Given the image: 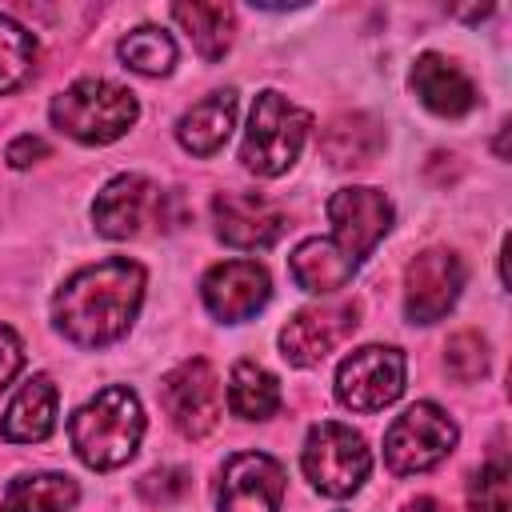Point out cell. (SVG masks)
Segmentation results:
<instances>
[{
	"instance_id": "1",
	"label": "cell",
	"mask_w": 512,
	"mask_h": 512,
	"mask_svg": "<svg viewBox=\"0 0 512 512\" xmlns=\"http://www.w3.org/2000/svg\"><path fill=\"white\" fill-rule=\"evenodd\" d=\"M144 300V268L128 256L88 264L64 280L52 300L56 328L80 348H104L128 332Z\"/></svg>"
},
{
	"instance_id": "2",
	"label": "cell",
	"mask_w": 512,
	"mask_h": 512,
	"mask_svg": "<svg viewBox=\"0 0 512 512\" xmlns=\"http://www.w3.org/2000/svg\"><path fill=\"white\" fill-rule=\"evenodd\" d=\"M72 448L88 468H120L132 460L140 436H144V412L132 388L108 384L100 388L68 424Z\"/></svg>"
},
{
	"instance_id": "3",
	"label": "cell",
	"mask_w": 512,
	"mask_h": 512,
	"mask_svg": "<svg viewBox=\"0 0 512 512\" xmlns=\"http://www.w3.org/2000/svg\"><path fill=\"white\" fill-rule=\"evenodd\" d=\"M52 124L80 144H108L136 124V96L112 80L84 76L52 100Z\"/></svg>"
},
{
	"instance_id": "4",
	"label": "cell",
	"mask_w": 512,
	"mask_h": 512,
	"mask_svg": "<svg viewBox=\"0 0 512 512\" xmlns=\"http://www.w3.org/2000/svg\"><path fill=\"white\" fill-rule=\"evenodd\" d=\"M312 128V116L304 108H296L288 96L280 92H260L248 116V132L240 144V160L248 172L256 176H280L296 164L304 136Z\"/></svg>"
},
{
	"instance_id": "5",
	"label": "cell",
	"mask_w": 512,
	"mask_h": 512,
	"mask_svg": "<svg viewBox=\"0 0 512 512\" xmlns=\"http://www.w3.org/2000/svg\"><path fill=\"white\" fill-rule=\"evenodd\" d=\"M300 464L316 492L352 496L368 480L372 456H368V444L360 432H352L348 424H336V420H320V424H312V432L304 440Z\"/></svg>"
},
{
	"instance_id": "6",
	"label": "cell",
	"mask_w": 512,
	"mask_h": 512,
	"mask_svg": "<svg viewBox=\"0 0 512 512\" xmlns=\"http://www.w3.org/2000/svg\"><path fill=\"white\" fill-rule=\"evenodd\" d=\"M456 448V424L444 408L420 400L412 404L404 416L392 420V428L384 432V460L396 476H412V472H428L436 468L448 452Z\"/></svg>"
},
{
	"instance_id": "7",
	"label": "cell",
	"mask_w": 512,
	"mask_h": 512,
	"mask_svg": "<svg viewBox=\"0 0 512 512\" xmlns=\"http://www.w3.org/2000/svg\"><path fill=\"white\" fill-rule=\"evenodd\" d=\"M404 392V352L368 344L340 360L336 368V400L352 412H380Z\"/></svg>"
},
{
	"instance_id": "8",
	"label": "cell",
	"mask_w": 512,
	"mask_h": 512,
	"mask_svg": "<svg viewBox=\"0 0 512 512\" xmlns=\"http://www.w3.org/2000/svg\"><path fill=\"white\" fill-rule=\"evenodd\" d=\"M160 400H164V412L168 420L188 436V440H200L216 428L220 420V380L212 372L208 360L192 356L184 360L180 368H172L160 384Z\"/></svg>"
},
{
	"instance_id": "9",
	"label": "cell",
	"mask_w": 512,
	"mask_h": 512,
	"mask_svg": "<svg viewBox=\"0 0 512 512\" xmlns=\"http://www.w3.org/2000/svg\"><path fill=\"white\" fill-rule=\"evenodd\" d=\"M360 308L356 300H332V304H316V308H300L284 328H280V352L288 364L296 368H312L320 364L336 344H344L356 332Z\"/></svg>"
},
{
	"instance_id": "10",
	"label": "cell",
	"mask_w": 512,
	"mask_h": 512,
	"mask_svg": "<svg viewBox=\"0 0 512 512\" xmlns=\"http://www.w3.org/2000/svg\"><path fill=\"white\" fill-rule=\"evenodd\" d=\"M328 220L332 244L360 264L392 228V204L376 188H340L328 200Z\"/></svg>"
},
{
	"instance_id": "11",
	"label": "cell",
	"mask_w": 512,
	"mask_h": 512,
	"mask_svg": "<svg viewBox=\"0 0 512 512\" xmlns=\"http://www.w3.org/2000/svg\"><path fill=\"white\" fill-rule=\"evenodd\" d=\"M464 288V264L448 248L420 252L404 272V308L412 324H436Z\"/></svg>"
},
{
	"instance_id": "12",
	"label": "cell",
	"mask_w": 512,
	"mask_h": 512,
	"mask_svg": "<svg viewBox=\"0 0 512 512\" xmlns=\"http://www.w3.org/2000/svg\"><path fill=\"white\" fill-rule=\"evenodd\" d=\"M284 468L268 452H236L216 488L220 512H280L284 500Z\"/></svg>"
},
{
	"instance_id": "13",
	"label": "cell",
	"mask_w": 512,
	"mask_h": 512,
	"mask_svg": "<svg viewBox=\"0 0 512 512\" xmlns=\"http://www.w3.org/2000/svg\"><path fill=\"white\" fill-rule=\"evenodd\" d=\"M92 220H96V232L108 236V240L140 236V228L148 220H164V192L148 176H136V172L116 176L96 196Z\"/></svg>"
},
{
	"instance_id": "14",
	"label": "cell",
	"mask_w": 512,
	"mask_h": 512,
	"mask_svg": "<svg viewBox=\"0 0 512 512\" xmlns=\"http://www.w3.org/2000/svg\"><path fill=\"white\" fill-rule=\"evenodd\" d=\"M212 224L216 236L232 248H268L284 236L288 216L260 192H220L212 200Z\"/></svg>"
},
{
	"instance_id": "15",
	"label": "cell",
	"mask_w": 512,
	"mask_h": 512,
	"mask_svg": "<svg viewBox=\"0 0 512 512\" xmlns=\"http://www.w3.org/2000/svg\"><path fill=\"white\" fill-rule=\"evenodd\" d=\"M200 292H204V304L216 320L240 324V320L256 316L268 304L272 280L256 260H224V264L208 268Z\"/></svg>"
},
{
	"instance_id": "16",
	"label": "cell",
	"mask_w": 512,
	"mask_h": 512,
	"mask_svg": "<svg viewBox=\"0 0 512 512\" xmlns=\"http://www.w3.org/2000/svg\"><path fill=\"white\" fill-rule=\"evenodd\" d=\"M408 84H412V92L420 96V104H424L428 112H436V116H452V120H456V116H468V112L476 108V88H472V80H468L452 60H444V56H436V52L416 56Z\"/></svg>"
},
{
	"instance_id": "17",
	"label": "cell",
	"mask_w": 512,
	"mask_h": 512,
	"mask_svg": "<svg viewBox=\"0 0 512 512\" xmlns=\"http://www.w3.org/2000/svg\"><path fill=\"white\" fill-rule=\"evenodd\" d=\"M56 428V384L48 376H32L8 404L0 420V436L12 444H36Z\"/></svg>"
},
{
	"instance_id": "18",
	"label": "cell",
	"mask_w": 512,
	"mask_h": 512,
	"mask_svg": "<svg viewBox=\"0 0 512 512\" xmlns=\"http://www.w3.org/2000/svg\"><path fill=\"white\" fill-rule=\"evenodd\" d=\"M232 124H236V92H212V96H204L200 104H192L180 116L176 140L192 156H212L216 148H224Z\"/></svg>"
},
{
	"instance_id": "19",
	"label": "cell",
	"mask_w": 512,
	"mask_h": 512,
	"mask_svg": "<svg viewBox=\"0 0 512 512\" xmlns=\"http://www.w3.org/2000/svg\"><path fill=\"white\" fill-rule=\"evenodd\" d=\"M384 148V128L380 120L364 116V112H344L336 116L324 136H320V152L336 164V168H364L376 160V152Z\"/></svg>"
},
{
	"instance_id": "20",
	"label": "cell",
	"mask_w": 512,
	"mask_h": 512,
	"mask_svg": "<svg viewBox=\"0 0 512 512\" xmlns=\"http://www.w3.org/2000/svg\"><path fill=\"white\" fill-rule=\"evenodd\" d=\"M288 272L304 292H336L352 280L356 260L344 256L332 240H304L292 256H288Z\"/></svg>"
},
{
	"instance_id": "21",
	"label": "cell",
	"mask_w": 512,
	"mask_h": 512,
	"mask_svg": "<svg viewBox=\"0 0 512 512\" xmlns=\"http://www.w3.org/2000/svg\"><path fill=\"white\" fill-rule=\"evenodd\" d=\"M80 488L64 472H36V476H16L4 488L0 512H72Z\"/></svg>"
},
{
	"instance_id": "22",
	"label": "cell",
	"mask_w": 512,
	"mask_h": 512,
	"mask_svg": "<svg viewBox=\"0 0 512 512\" xmlns=\"http://www.w3.org/2000/svg\"><path fill=\"white\" fill-rule=\"evenodd\" d=\"M172 20L188 32V40L196 44V52L212 64L232 48V32H236V12L228 4H172Z\"/></svg>"
},
{
	"instance_id": "23",
	"label": "cell",
	"mask_w": 512,
	"mask_h": 512,
	"mask_svg": "<svg viewBox=\"0 0 512 512\" xmlns=\"http://www.w3.org/2000/svg\"><path fill=\"white\" fill-rule=\"evenodd\" d=\"M228 404L240 420H268L280 408V384L256 360H240L228 380Z\"/></svg>"
},
{
	"instance_id": "24",
	"label": "cell",
	"mask_w": 512,
	"mask_h": 512,
	"mask_svg": "<svg viewBox=\"0 0 512 512\" xmlns=\"http://www.w3.org/2000/svg\"><path fill=\"white\" fill-rule=\"evenodd\" d=\"M120 60H124L132 72H140V76H164V72H172V64H176V44H172L168 32L144 24V28H132V32L120 40Z\"/></svg>"
},
{
	"instance_id": "25",
	"label": "cell",
	"mask_w": 512,
	"mask_h": 512,
	"mask_svg": "<svg viewBox=\"0 0 512 512\" xmlns=\"http://www.w3.org/2000/svg\"><path fill=\"white\" fill-rule=\"evenodd\" d=\"M32 60H36L32 32L0 12V92H12L16 84H24V76L32 72Z\"/></svg>"
},
{
	"instance_id": "26",
	"label": "cell",
	"mask_w": 512,
	"mask_h": 512,
	"mask_svg": "<svg viewBox=\"0 0 512 512\" xmlns=\"http://www.w3.org/2000/svg\"><path fill=\"white\" fill-rule=\"evenodd\" d=\"M468 508L472 512H508V460L504 452H492L480 472L468 484Z\"/></svg>"
},
{
	"instance_id": "27",
	"label": "cell",
	"mask_w": 512,
	"mask_h": 512,
	"mask_svg": "<svg viewBox=\"0 0 512 512\" xmlns=\"http://www.w3.org/2000/svg\"><path fill=\"white\" fill-rule=\"evenodd\" d=\"M444 368L452 380L460 384H472L488 372V348H484V336L480 332H456L448 336L444 344Z\"/></svg>"
},
{
	"instance_id": "28",
	"label": "cell",
	"mask_w": 512,
	"mask_h": 512,
	"mask_svg": "<svg viewBox=\"0 0 512 512\" xmlns=\"http://www.w3.org/2000/svg\"><path fill=\"white\" fill-rule=\"evenodd\" d=\"M188 488H192V476H188L184 468H156V472H148V476L136 484V492H140L148 504H176Z\"/></svg>"
},
{
	"instance_id": "29",
	"label": "cell",
	"mask_w": 512,
	"mask_h": 512,
	"mask_svg": "<svg viewBox=\"0 0 512 512\" xmlns=\"http://www.w3.org/2000/svg\"><path fill=\"white\" fill-rule=\"evenodd\" d=\"M20 364H24V348H20L16 332L0 324V392H4V388H8V380L20 372Z\"/></svg>"
},
{
	"instance_id": "30",
	"label": "cell",
	"mask_w": 512,
	"mask_h": 512,
	"mask_svg": "<svg viewBox=\"0 0 512 512\" xmlns=\"http://www.w3.org/2000/svg\"><path fill=\"white\" fill-rule=\"evenodd\" d=\"M48 156V144L40 140V136H16L12 144H8V164L12 168H28V164H36V160H44Z\"/></svg>"
},
{
	"instance_id": "31",
	"label": "cell",
	"mask_w": 512,
	"mask_h": 512,
	"mask_svg": "<svg viewBox=\"0 0 512 512\" xmlns=\"http://www.w3.org/2000/svg\"><path fill=\"white\" fill-rule=\"evenodd\" d=\"M404 512H452L448 504H440L436 496H416V500H408L404 504Z\"/></svg>"
}]
</instances>
